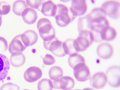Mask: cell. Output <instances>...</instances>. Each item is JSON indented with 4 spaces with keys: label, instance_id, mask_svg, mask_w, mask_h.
I'll list each match as a JSON object with an SVG mask.
<instances>
[{
    "label": "cell",
    "instance_id": "obj_2",
    "mask_svg": "<svg viewBox=\"0 0 120 90\" xmlns=\"http://www.w3.org/2000/svg\"><path fill=\"white\" fill-rule=\"evenodd\" d=\"M37 27L40 36L43 41H50L56 37L55 30L48 19H40L38 22Z\"/></svg>",
    "mask_w": 120,
    "mask_h": 90
},
{
    "label": "cell",
    "instance_id": "obj_28",
    "mask_svg": "<svg viewBox=\"0 0 120 90\" xmlns=\"http://www.w3.org/2000/svg\"><path fill=\"white\" fill-rule=\"evenodd\" d=\"M19 86L10 82L4 84L0 88V90H19Z\"/></svg>",
    "mask_w": 120,
    "mask_h": 90
},
{
    "label": "cell",
    "instance_id": "obj_18",
    "mask_svg": "<svg viewBox=\"0 0 120 90\" xmlns=\"http://www.w3.org/2000/svg\"><path fill=\"white\" fill-rule=\"evenodd\" d=\"M10 68L8 59L4 55L0 53V82L6 77Z\"/></svg>",
    "mask_w": 120,
    "mask_h": 90
},
{
    "label": "cell",
    "instance_id": "obj_9",
    "mask_svg": "<svg viewBox=\"0 0 120 90\" xmlns=\"http://www.w3.org/2000/svg\"><path fill=\"white\" fill-rule=\"evenodd\" d=\"M87 7L86 0H73L71 1L69 9L71 14L75 19L77 16L84 14L87 10Z\"/></svg>",
    "mask_w": 120,
    "mask_h": 90
},
{
    "label": "cell",
    "instance_id": "obj_26",
    "mask_svg": "<svg viewBox=\"0 0 120 90\" xmlns=\"http://www.w3.org/2000/svg\"><path fill=\"white\" fill-rule=\"evenodd\" d=\"M26 3L28 7L33 9H36L40 11L42 5L45 0H27Z\"/></svg>",
    "mask_w": 120,
    "mask_h": 90
},
{
    "label": "cell",
    "instance_id": "obj_14",
    "mask_svg": "<svg viewBox=\"0 0 120 90\" xmlns=\"http://www.w3.org/2000/svg\"><path fill=\"white\" fill-rule=\"evenodd\" d=\"M21 40L27 47L32 46L37 42L38 38L37 33L34 31L28 30L25 31L21 34Z\"/></svg>",
    "mask_w": 120,
    "mask_h": 90
},
{
    "label": "cell",
    "instance_id": "obj_12",
    "mask_svg": "<svg viewBox=\"0 0 120 90\" xmlns=\"http://www.w3.org/2000/svg\"><path fill=\"white\" fill-rule=\"evenodd\" d=\"M42 74V71L40 68L35 66H31L25 71L24 78L26 81L32 83L39 79Z\"/></svg>",
    "mask_w": 120,
    "mask_h": 90
},
{
    "label": "cell",
    "instance_id": "obj_21",
    "mask_svg": "<svg viewBox=\"0 0 120 90\" xmlns=\"http://www.w3.org/2000/svg\"><path fill=\"white\" fill-rule=\"evenodd\" d=\"M74 39L68 38L63 42L62 47L64 53L66 55H70L78 53L76 50L74 44Z\"/></svg>",
    "mask_w": 120,
    "mask_h": 90
},
{
    "label": "cell",
    "instance_id": "obj_7",
    "mask_svg": "<svg viewBox=\"0 0 120 90\" xmlns=\"http://www.w3.org/2000/svg\"><path fill=\"white\" fill-rule=\"evenodd\" d=\"M107 81L109 85L114 88L120 86V69L119 66L115 65L109 67L106 72Z\"/></svg>",
    "mask_w": 120,
    "mask_h": 90
},
{
    "label": "cell",
    "instance_id": "obj_20",
    "mask_svg": "<svg viewBox=\"0 0 120 90\" xmlns=\"http://www.w3.org/2000/svg\"><path fill=\"white\" fill-rule=\"evenodd\" d=\"M26 58L22 52H16L11 54L10 62L13 67H18L22 66L25 63Z\"/></svg>",
    "mask_w": 120,
    "mask_h": 90
},
{
    "label": "cell",
    "instance_id": "obj_33",
    "mask_svg": "<svg viewBox=\"0 0 120 90\" xmlns=\"http://www.w3.org/2000/svg\"><path fill=\"white\" fill-rule=\"evenodd\" d=\"M29 90L27 89H23V90Z\"/></svg>",
    "mask_w": 120,
    "mask_h": 90
},
{
    "label": "cell",
    "instance_id": "obj_10",
    "mask_svg": "<svg viewBox=\"0 0 120 90\" xmlns=\"http://www.w3.org/2000/svg\"><path fill=\"white\" fill-rule=\"evenodd\" d=\"M53 83V88L55 89L71 90L74 87L75 82L72 77L65 76L54 81Z\"/></svg>",
    "mask_w": 120,
    "mask_h": 90
},
{
    "label": "cell",
    "instance_id": "obj_25",
    "mask_svg": "<svg viewBox=\"0 0 120 90\" xmlns=\"http://www.w3.org/2000/svg\"><path fill=\"white\" fill-rule=\"evenodd\" d=\"M53 84L50 79L44 78L40 80L38 84V90H52L53 88Z\"/></svg>",
    "mask_w": 120,
    "mask_h": 90
},
{
    "label": "cell",
    "instance_id": "obj_13",
    "mask_svg": "<svg viewBox=\"0 0 120 90\" xmlns=\"http://www.w3.org/2000/svg\"><path fill=\"white\" fill-rule=\"evenodd\" d=\"M97 54L99 57L104 59L110 58L114 53V49L110 44L104 43L100 44L97 49Z\"/></svg>",
    "mask_w": 120,
    "mask_h": 90
},
{
    "label": "cell",
    "instance_id": "obj_16",
    "mask_svg": "<svg viewBox=\"0 0 120 90\" xmlns=\"http://www.w3.org/2000/svg\"><path fill=\"white\" fill-rule=\"evenodd\" d=\"M57 9V6L51 0L45 1L42 4L40 11L44 15L48 16L54 17Z\"/></svg>",
    "mask_w": 120,
    "mask_h": 90
},
{
    "label": "cell",
    "instance_id": "obj_1",
    "mask_svg": "<svg viewBox=\"0 0 120 90\" xmlns=\"http://www.w3.org/2000/svg\"><path fill=\"white\" fill-rule=\"evenodd\" d=\"M89 14L90 31L94 38H100L101 33L103 29L110 25L109 20L106 18L107 15L101 7L94 8Z\"/></svg>",
    "mask_w": 120,
    "mask_h": 90
},
{
    "label": "cell",
    "instance_id": "obj_32",
    "mask_svg": "<svg viewBox=\"0 0 120 90\" xmlns=\"http://www.w3.org/2000/svg\"><path fill=\"white\" fill-rule=\"evenodd\" d=\"M2 23V16L0 15V27Z\"/></svg>",
    "mask_w": 120,
    "mask_h": 90
},
{
    "label": "cell",
    "instance_id": "obj_8",
    "mask_svg": "<svg viewBox=\"0 0 120 90\" xmlns=\"http://www.w3.org/2000/svg\"><path fill=\"white\" fill-rule=\"evenodd\" d=\"M74 76L76 79L80 82H84L89 80L91 75L88 67L85 63H80L73 68Z\"/></svg>",
    "mask_w": 120,
    "mask_h": 90
},
{
    "label": "cell",
    "instance_id": "obj_11",
    "mask_svg": "<svg viewBox=\"0 0 120 90\" xmlns=\"http://www.w3.org/2000/svg\"><path fill=\"white\" fill-rule=\"evenodd\" d=\"M107 79L106 75L103 72H99L94 74L90 79L91 86L97 89L104 88L106 85Z\"/></svg>",
    "mask_w": 120,
    "mask_h": 90
},
{
    "label": "cell",
    "instance_id": "obj_19",
    "mask_svg": "<svg viewBox=\"0 0 120 90\" xmlns=\"http://www.w3.org/2000/svg\"><path fill=\"white\" fill-rule=\"evenodd\" d=\"M117 35V32L116 29L109 25L103 29L101 32L100 36L102 41H110L114 39Z\"/></svg>",
    "mask_w": 120,
    "mask_h": 90
},
{
    "label": "cell",
    "instance_id": "obj_15",
    "mask_svg": "<svg viewBox=\"0 0 120 90\" xmlns=\"http://www.w3.org/2000/svg\"><path fill=\"white\" fill-rule=\"evenodd\" d=\"M21 34L16 35L12 39L8 47V50L11 54L16 52H22L26 48L21 39Z\"/></svg>",
    "mask_w": 120,
    "mask_h": 90
},
{
    "label": "cell",
    "instance_id": "obj_34",
    "mask_svg": "<svg viewBox=\"0 0 120 90\" xmlns=\"http://www.w3.org/2000/svg\"><path fill=\"white\" fill-rule=\"evenodd\" d=\"M74 90H80V89H75Z\"/></svg>",
    "mask_w": 120,
    "mask_h": 90
},
{
    "label": "cell",
    "instance_id": "obj_23",
    "mask_svg": "<svg viewBox=\"0 0 120 90\" xmlns=\"http://www.w3.org/2000/svg\"><path fill=\"white\" fill-rule=\"evenodd\" d=\"M68 61L69 66L73 69L75 66L79 63H85L84 57L78 53H75L70 55Z\"/></svg>",
    "mask_w": 120,
    "mask_h": 90
},
{
    "label": "cell",
    "instance_id": "obj_29",
    "mask_svg": "<svg viewBox=\"0 0 120 90\" xmlns=\"http://www.w3.org/2000/svg\"><path fill=\"white\" fill-rule=\"evenodd\" d=\"M43 63L47 65H51L53 64L56 61L54 57L52 55L46 54L44 57H42Z\"/></svg>",
    "mask_w": 120,
    "mask_h": 90
},
{
    "label": "cell",
    "instance_id": "obj_24",
    "mask_svg": "<svg viewBox=\"0 0 120 90\" xmlns=\"http://www.w3.org/2000/svg\"><path fill=\"white\" fill-rule=\"evenodd\" d=\"M49 75L50 79L55 80L61 78L63 75L62 69L60 67L55 66L51 67L49 70Z\"/></svg>",
    "mask_w": 120,
    "mask_h": 90
},
{
    "label": "cell",
    "instance_id": "obj_22",
    "mask_svg": "<svg viewBox=\"0 0 120 90\" xmlns=\"http://www.w3.org/2000/svg\"><path fill=\"white\" fill-rule=\"evenodd\" d=\"M28 7L26 1L22 0H16L13 3L12 10L15 15L21 16L23 11L26 8Z\"/></svg>",
    "mask_w": 120,
    "mask_h": 90
},
{
    "label": "cell",
    "instance_id": "obj_6",
    "mask_svg": "<svg viewBox=\"0 0 120 90\" xmlns=\"http://www.w3.org/2000/svg\"><path fill=\"white\" fill-rule=\"evenodd\" d=\"M63 42L56 37L51 41L47 42L43 41L44 47L55 56L62 57L66 55L64 52L62 44Z\"/></svg>",
    "mask_w": 120,
    "mask_h": 90
},
{
    "label": "cell",
    "instance_id": "obj_3",
    "mask_svg": "<svg viewBox=\"0 0 120 90\" xmlns=\"http://www.w3.org/2000/svg\"><path fill=\"white\" fill-rule=\"evenodd\" d=\"M56 5V11L54 17L56 23L60 27H65L75 19L72 16L69 9L66 5L61 4H57Z\"/></svg>",
    "mask_w": 120,
    "mask_h": 90
},
{
    "label": "cell",
    "instance_id": "obj_30",
    "mask_svg": "<svg viewBox=\"0 0 120 90\" xmlns=\"http://www.w3.org/2000/svg\"><path fill=\"white\" fill-rule=\"evenodd\" d=\"M8 48V42L3 37L0 36V53L6 51Z\"/></svg>",
    "mask_w": 120,
    "mask_h": 90
},
{
    "label": "cell",
    "instance_id": "obj_31",
    "mask_svg": "<svg viewBox=\"0 0 120 90\" xmlns=\"http://www.w3.org/2000/svg\"><path fill=\"white\" fill-rule=\"evenodd\" d=\"M82 90H94L90 88H87L83 89Z\"/></svg>",
    "mask_w": 120,
    "mask_h": 90
},
{
    "label": "cell",
    "instance_id": "obj_4",
    "mask_svg": "<svg viewBox=\"0 0 120 90\" xmlns=\"http://www.w3.org/2000/svg\"><path fill=\"white\" fill-rule=\"evenodd\" d=\"M79 33L78 36L74 41L75 49L78 52L86 50L94 41L93 35L90 31L84 30Z\"/></svg>",
    "mask_w": 120,
    "mask_h": 90
},
{
    "label": "cell",
    "instance_id": "obj_5",
    "mask_svg": "<svg viewBox=\"0 0 120 90\" xmlns=\"http://www.w3.org/2000/svg\"><path fill=\"white\" fill-rule=\"evenodd\" d=\"M101 7L106 15L111 18L117 19L120 17V2L116 0H108L104 2Z\"/></svg>",
    "mask_w": 120,
    "mask_h": 90
},
{
    "label": "cell",
    "instance_id": "obj_27",
    "mask_svg": "<svg viewBox=\"0 0 120 90\" xmlns=\"http://www.w3.org/2000/svg\"><path fill=\"white\" fill-rule=\"evenodd\" d=\"M11 7L8 2L4 1H0V15H6L10 11Z\"/></svg>",
    "mask_w": 120,
    "mask_h": 90
},
{
    "label": "cell",
    "instance_id": "obj_17",
    "mask_svg": "<svg viewBox=\"0 0 120 90\" xmlns=\"http://www.w3.org/2000/svg\"><path fill=\"white\" fill-rule=\"evenodd\" d=\"M21 16L24 21L29 25L34 23L38 18L36 11L34 9L29 7L23 11Z\"/></svg>",
    "mask_w": 120,
    "mask_h": 90
}]
</instances>
